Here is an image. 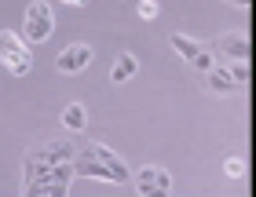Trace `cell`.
<instances>
[{"mask_svg":"<svg viewBox=\"0 0 256 197\" xmlns=\"http://www.w3.org/2000/svg\"><path fill=\"white\" fill-rule=\"evenodd\" d=\"M62 124L70 132H80L88 124V113H84V106H80V102H70V106L62 110Z\"/></svg>","mask_w":256,"mask_h":197,"instance_id":"obj_8","label":"cell"},{"mask_svg":"<svg viewBox=\"0 0 256 197\" xmlns=\"http://www.w3.org/2000/svg\"><path fill=\"white\" fill-rule=\"evenodd\" d=\"M0 62H4L15 77L30 73V66H33V51H30V44L22 40L18 33L0 29Z\"/></svg>","mask_w":256,"mask_h":197,"instance_id":"obj_1","label":"cell"},{"mask_svg":"<svg viewBox=\"0 0 256 197\" xmlns=\"http://www.w3.org/2000/svg\"><path fill=\"white\" fill-rule=\"evenodd\" d=\"M62 4H70V7H84L88 0H62Z\"/></svg>","mask_w":256,"mask_h":197,"instance_id":"obj_12","label":"cell"},{"mask_svg":"<svg viewBox=\"0 0 256 197\" xmlns=\"http://www.w3.org/2000/svg\"><path fill=\"white\" fill-rule=\"evenodd\" d=\"M220 44H224V48H234L230 55H238V59H246V55H249V40H246V37H230V40L224 37Z\"/></svg>","mask_w":256,"mask_h":197,"instance_id":"obj_9","label":"cell"},{"mask_svg":"<svg viewBox=\"0 0 256 197\" xmlns=\"http://www.w3.org/2000/svg\"><path fill=\"white\" fill-rule=\"evenodd\" d=\"M205 73H208V88H212L216 95H227V91L238 88L234 73H230V69H224V66H212V69H205Z\"/></svg>","mask_w":256,"mask_h":197,"instance_id":"obj_5","label":"cell"},{"mask_svg":"<svg viewBox=\"0 0 256 197\" xmlns=\"http://www.w3.org/2000/svg\"><path fill=\"white\" fill-rule=\"evenodd\" d=\"M92 62V48L84 40H77V44H70V48H62L59 51V59H55V69L59 73H66V77H74V73H80Z\"/></svg>","mask_w":256,"mask_h":197,"instance_id":"obj_3","label":"cell"},{"mask_svg":"<svg viewBox=\"0 0 256 197\" xmlns=\"http://www.w3.org/2000/svg\"><path fill=\"white\" fill-rule=\"evenodd\" d=\"M136 69H139V59H136L132 51H121V55H118V66H114V73H110V80H118V84H121V80H128Z\"/></svg>","mask_w":256,"mask_h":197,"instance_id":"obj_7","label":"cell"},{"mask_svg":"<svg viewBox=\"0 0 256 197\" xmlns=\"http://www.w3.org/2000/svg\"><path fill=\"white\" fill-rule=\"evenodd\" d=\"M168 187H172V179L161 168H154V165L143 168V172H139V179H136V190L139 194H168Z\"/></svg>","mask_w":256,"mask_h":197,"instance_id":"obj_4","label":"cell"},{"mask_svg":"<svg viewBox=\"0 0 256 197\" xmlns=\"http://www.w3.org/2000/svg\"><path fill=\"white\" fill-rule=\"evenodd\" d=\"M22 33H26V40H30V44H44V40H52V33H55V15H52V4H48V0H33V4L26 7Z\"/></svg>","mask_w":256,"mask_h":197,"instance_id":"obj_2","label":"cell"},{"mask_svg":"<svg viewBox=\"0 0 256 197\" xmlns=\"http://www.w3.org/2000/svg\"><path fill=\"white\" fill-rule=\"evenodd\" d=\"M158 11H161L158 0H139V18H158Z\"/></svg>","mask_w":256,"mask_h":197,"instance_id":"obj_10","label":"cell"},{"mask_svg":"<svg viewBox=\"0 0 256 197\" xmlns=\"http://www.w3.org/2000/svg\"><path fill=\"white\" fill-rule=\"evenodd\" d=\"M224 172H227V176H234V179L246 176V161H242V157H230L227 165H224Z\"/></svg>","mask_w":256,"mask_h":197,"instance_id":"obj_11","label":"cell"},{"mask_svg":"<svg viewBox=\"0 0 256 197\" xmlns=\"http://www.w3.org/2000/svg\"><path fill=\"white\" fill-rule=\"evenodd\" d=\"M168 44H172V48H176V51H180L187 62H194L198 55H202V44H198V40H190L187 33H168Z\"/></svg>","mask_w":256,"mask_h":197,"instance_id":"obj_6","label":"cell"}]
</instances>
